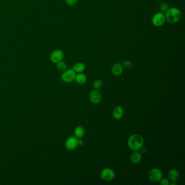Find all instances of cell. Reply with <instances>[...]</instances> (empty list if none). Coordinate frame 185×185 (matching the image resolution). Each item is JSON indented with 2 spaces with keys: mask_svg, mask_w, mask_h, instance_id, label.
Masks as SVG:
<instances>
[{
  "mask_svg": "<svg viewBox=\"0 0 185 185\" xmlns=\"http://www.w3.org/2000/svg\"><path fill=\"white\" fill-rule=\"evenodd\" d=\"M78 0H65V2L69 6H73L77 4Z\"/></svg>",
  "mask_w": 185,
  "mask_h": 185,
  "instance_id": "ffe728a7",
  "label": "cell"
},
{
  "mask_svg": "<svg viewBox=\"0 0 185 185\" xmlns=\"http://www.w3.org/2000/svg\"><path fill=\"white\" fill-rule=\"evenodd\" d=\"M144 144V139L141 135L134 134L128 140V146L132 151H139Z\"/></svg>",
  "mask_w": 185,
  "mask_h": 185,
  "instance_id": "6da1fadb",
  "label": "cell"
},
{
  "mask_svg": "<svg viewBox=\"0 0 185 185\" xmlns=\"http://www.w3.org/2000/svg\"><path fill=\"white\" fill-rule=\"evenodd\" d=\"M83 143H84L83 141L81 139H78V145L82 146L83 144Z\"/></svg>",
  "mask_w": 185,
  "mask_h": 185,
  "instance_id": "603a6c76",
  "label": "cell"
},
{
  "mask_svg": "<svg viewBox=\"0 0 185 185\" xmlns=\"http://www.w3.org/2000/svg\"><path fill=\"white\" fill-rule=\"evenodd\" d=\"M89 98L92 103L97 104L99 103L102 99L101 92L97 90H94L90 92L89 94Z\"/></svg>",
  "mask_w": 185,
  "mask_h": 185,
  "instance_id": "9c48e42d",
  "label": "cell"
},
{
  "mask_svg": "<svg viewBox=\"0 0 185 185\" xmlns=\"http://www.w3.org/2000/svg\"><path fill=\"white\" fill-rule=\"evenodd\" d=\"M103 83L102 80H97L94 82L93 83V87L96 90H98L101 89V87L103 86Z\"/></svg>",
  "mask_w": 185,
  "mask_h": 185,
  "instance_id": "ac0fdd59",
  "label": "cell"
},
{
  "mask_svg": "<svg viewBox=\"0 0 185 185\" xmlns=\"http://www.w3.org/2000/svg\"><path fill=\"white\" fill-rule=\"evenodd\" d=\"M78 146V139L75 136L68 137L65 142V147L69 150L76 149Z\"/></svg>",
  "mask_w": 185,
  "mask_h": 185,
  "instance_id": "ba28073f",
  "label": "cell"
},
{
  "mask_svg": "<svg viewBox=\"0 0 185 185\" xmlns=\"http://www.w3.org/2000/svg\"><path fill=\"white\" fill-rule=\"evenodd\" d=\"M130 160L133 164H139L142 160V155L138 151H134L131 155Z\"/></svg>",
  "mask_w": 185,
  "mask_h": 185,
  "instance_id": "5bb4252c",
  "label": "cell"
},
{
  "mask_svg": "<svg viewBox=\"0 0 185 185\" xmlns=\"http://www.w3.org/2000/svg\"><path fill=\"white\" fill-rule=\"evenodd\" d=\"M75 81L80 85H84L87 81V77L86 75L83 73H79L76 75Z\"/></svg>",
  "mask_w": 185,
  "mask_h": 185,
  "instance_id": "4fadbf2b",
  "label": "cell"
},
{
  "mask_svg": "<svg viewBox=\"0 0 185 185\" xmlns=\"http://www.w3.org/2000/svg\"><path fill=\"white\" fill-rule=\"evenodd\" d=\"M166 17L163 13L158 12L155 14L152 17V24L155 27H161L166 22Z\"/></svg>",
  "mask_w": 185,
  "mask_h": 185,
  "instance_id": "277c9868",
  "label": "cell"
},
{
  "mask_svg": "<svg viewBox=\"0 0 185 185\" xmlns=\"http://www.w3.org/2000/svg\"><path fill=\"white\" fill-rule=\"evenodd\" d=\"M111 71L116 77L120 76L123 72V67L122 64L119 62L114 63L111 68Z\"/></svg>",
  "mask_w": 185,
  "mask_h": 185,
  "instance_id": "30bf717a",
  "label": "cell"
},
{
  "mask_svg": "<svg viewBox=\"0 0 185 185\" xmlns=\"http://www.w3.org/2000/svg\"><path fill=\"white\" fill-rule=\"evenodd\" d=\"M64 58V53L63 52V50L59 49L53 50L50 54V60L52 63L54 64H57L61 61H63Z\"/></svg>",
  "mask_w": 185,
  "mask_h": 185,
  "instance_id": "8992f818",
  "label": "cell"
},
{
  "mask_svg": "<svg viewBox=\"0 0 185 185\" xmlns=\"http://www.w3.org/2000/svg\"><path fill=\"white\" fill-rule=\"evenodd\" d=\"M101 177L104 181L112 180L115 177V173L111 168H104L101 172Z\"/></svg>",
  "mask_w": 185,
  "mask_h": 185,
  "instance_id": "52a82bcc",
  "label": "cell"
},
{
  "mask_svg": "<svg viewBox=\"0 0 185 185\" xmlns=\"http://www.w3.org/2000/svg\"><path fill=\"white\" fill-rule=\"evenodd\" d=\"M73 70L75 71V72L77 73H83L85 70V65L84 63L82 62H78L75 64L73 67Z\"/></svg>",
  "mask_w": 185,
  "mask_h": 185,
  "instance_id": "9a60e30c",
  "label": "cell"
},
{
  "mask_svg": "<svg viewBox=\"0 0 185 185\" xmlns=\"http://www.w3.org/2000/svg\"><path fill=\"white\" fill-rule=\"evenodd\" d=\"M76 73L73 69H68L63 71L61 76V79L66 83H70L73 82L75 79Z\"/></svg>",
  "mask_w": 185,
  "mask_h": 185,
  "instance_id": "5b68a950",
  "label": "cell"
},
{
  "mask_svg": "<svg viewBox=\"0 0 185 185\" xmlns=\"http://www.w3.org/2000/svg\"><path fill=\"white\" fill-rule=\"evenodd\" d=\"M165 15L166 21L172 24H175L180 21L182 14L180 10L178 8L172 7L167 10Z\"/></svg>",
  "mask_w": 185,
  "mask_h": 185,
  "instance_id": "7a4b0ae2",
  "label": "cell"
},
{
  "mask_svg": "<svg viewBox=\"0 0 185 185\" xmlns=\"http://www.w3.org/2000/svg\"><path fill=\"white\" fill-rule=\"evenodd\" d=\"M56 64H57L56 65L57 68L60 71H64L67 68L66 64L63 61H61L60 62L57 63Z\"/></svg>",
  "mask_w": 185,
  "mask_h": 185,
  "instance_id": "e0dca14e",
  "label": "cell"
},
{
  "mask_svg": "<svg viewBox=\"0 0 185 185\" xmlns=\"http://www.w3.org/2000/svg\"><path fill=\"white\" fill-rule=\"evenodd\" d=\"M124 115V110L120 106H117L113 109V117L116 120H120L122 119Z\"/></svg>",
  "mask_w": 185,
  "mask_h": 185,
  "instance_id": "8fae6325",
  "label": "cell"
},
{
  "mask_svg": "<svg viewBox=\"0 0 185 185\" xmlns=\"http://www.w3.org/2000/svg\"><path fill=\"white\" fill-rule=\"evenodd\" d=\"M122 65L123 67H125L126 68H130L132 66V64L130 60H125L123 61Z\"/></svg>",
  "mask_w": 185,
  "mask_h": 185,
  "instance_id": "d6986e66",
  "label": "cell"
},
{
  "mask_svg": "<svg viewBox=\"0 0 185 185\" xmlns=\"http://www.w3.org/2000/svg\"><path fill=\"white\" fill-rule=\"evenodd\" d=\"M149 180L153 183H157L163 178V173L159 168H153L148 174Z\"/></svg>",
  "mask_w": 185,
  "mask_h": 185,
  "instance_id": "3957f363",
  "label": "cell"
},
{
  "mask_svg": "<svg viewBox=\"0 0 185 185\" xmlns=\"http://www.w3.org/2000/svg\"><path fill=\"white\" fill-rule=\"evenodd\" d=\"M160 9H161V13L166 12L167 10L168 9V5H167L165 3H163L160 6Z\"/></svg>",
  "mask_w": 185,
  "mask_h": 185,
  "instance_id": "7402d4cb",
  "label": "cell"
},
{
  "mask_svg": "<svg viewBox=\"0 0 185 185\" xmlns=\"http://www.w3.org/2000/svg\"><path fill=\"white\" fill-rule=\"evenodd\" d=\"M180 177V174L178 170L176 169H172L168 172V179L172 182H176L178 181Z\"/></svg>",
  "mask_w": 185,
  "mask_h": 185,
  "instance_id": "7c38bea8",
  "label": "cell"
},
{
  "mask_svg": "<svg viewBox=\"0 0 185 185\" xmlns=\"http://www.w3.org/2000/svg\"><path fill=\"white\" fill-rule=\"evenodd\" d=\"M169 185H176V182H172V183H169Z\"/></svg>",
  "mask_w": 185,
  "mask_h": 185,
  "instance_id": "cb8c5ba5",
  "label": "cell"
},
{
  "mask_svg": "<svg viewBox=\"0 0 185 185\" xmlns=\"http://www.w3.org/2000/svg\"><path fill=\"white\" fill-rule=\"evenodd\" d=\"M161 185H169V180L166 178H162L160 181Z\"/></svg>",
  "mask_w": 185,
  "mask_h": 185,
  "instance_id": "44dd1931",
  "label": "cell"
},
{
  "mask_svg": "<svg viewBox=\"0 0 185 185\" xmlns=\"http://www.w3.org/2000/svg\"><path fill=\"white\" fill-rule=\"evenodd\" d=\"M75 137L77 139H82L85 134V129L82 126H78L75 128Z\"/></svg>",
  "mask_w": 185,
  "mask_h": 185,
  "instance_id": "2e32d148",
  "label": "cell"
}]
</instances>
